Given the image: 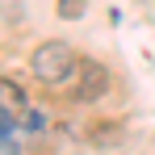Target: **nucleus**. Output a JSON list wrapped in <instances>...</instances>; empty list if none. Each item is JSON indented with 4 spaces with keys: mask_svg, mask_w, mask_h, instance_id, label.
<instances>
[{
    "mask_svg": "<svg viewBox=\"0 0 155 155\" xmlns=\"http://www.w3.org/2000/svg\"><path fill=\"white\" fill-rule=\"evenodd\" d=\"M76 67H80V59H76V51H71L63 38L38 42L34 54H29V71H34V80H38V84H51V88L67 84V80L76 76Z\"/></svg>",
    "mask_w": 155,
    "mask_h": 155,
    "instance_id": "obj_1",
    "label": "nucleus"
},
{
    "mask_svg": "<svg viewBox=\"0 0 155 155\" xmlns=\"http://www.w3.org/2000/svg\"><path fill=\"white\" fill-rule=\"evenodd\" d=\"M101 97H109V67H105V63H97V59H80L71 101L92 105V101H101Z\"/></svg>",
    "mask_w": 155,
    "mask_h": 155,
    "instance_id": "obj_2",
    "label": "nucleus"
},
{
    "mask_svg": "<svg viewBox=\"0 0 155 155\" xmlns=\"http://www.w3.org/2000/svg\"><path fill=\"white\" fill-rule=\"evenodd\" d=\"M0 105H8V109H25V92H21L13 80H0Z\"/></svg>",
    "mask_w": 155,
    "mask_h": 155,
    "instance_id": "obj_3",
    "label": "nucleus"
},
{
    "mask_svg": "<svg viewBox=\"0 0 155 155\" xmlns=\"http://www.w3.org/2000/svg\"><path fill=\"white\" fill-rule=\"evenodd\" d=\"M84 13V0H59V17H80Z\"/></svg>",
    "mask_w": 155,
    "mask_h": 155,
    "instance_id": "obj_4",
    "label": "nucleus"
},
{
    "mask_svg": "<svg viewBox=\"0 0 155 155\" xmlns=\"http://www.w3.org/2000/svg\"><path fill=\"white\" fill-rule=\"evenodd\" d=\"M42 126H46L42 113H25V130H29V134H42Z\"/></svg>",
    "mask_w": 155,
    "mask_h": 155,
    "instance_id": "obj_5",
    "label": "nucleus"
},
{
    "mask_svg": "<svg viewBox=\"0 0 155 155\" xmlns=\"http://www.w3.org/2000/svg\"><path fill=\"white\" fill-rule=\"evenodd\" d=\"M13 126H17V122H13V113H8V105H0V138H4V134H8Z\"/></svg>",
    "mask_w": 155,
    "mask_h": 155,
    "instance_id": "obj_6",
    "label": "nucleus"
}]
</instances>
